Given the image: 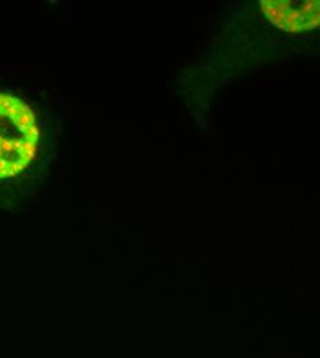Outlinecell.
<instances>
[{
  "instance_id": "1",
  "label": "cell",
  "mask_w": 320,
  "mask_h": 358,
  "mask_svg": "<svg viewBox=\"0 0 320 358\" xmlns=\"http://www.w3.org/2000/svg\"><path fill=\"white\" fill-rule=\"evenodd\" d=\"M39 127L31 108L0 92V179L22 173L36 155Z\"/></svg>"
},
{
  "instance_id": "2",
  "label": "cell",
  "mask_w": 320,
  "mask_h": 358,
  "mask_svg": "<svg viewBox=\"0 0 320 358\" xmlns=\"http://www.w3.org/2000/svg\"><path fill=\"white\" fill-rule=\"evenodd\" d=\"M260 4L265 18L280 31L301 34L320 27V0H263Z\"/></svg>"
}]
</instances>
